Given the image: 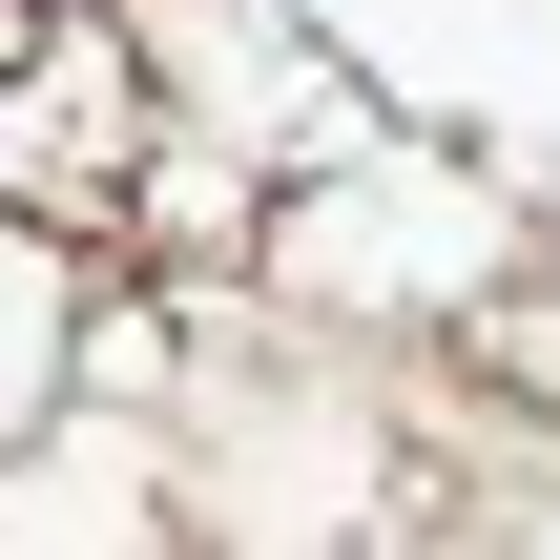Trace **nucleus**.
<instances>
[{
  "mask_svg": "<svg viewBox=\"0 0 560 560\" xmlns=\"http://www.w3.org/2000/svg\"><path fill=\"white\" fill-rule=\"evenodd\" d=\"M125 187H145V62H125V42L0 62V208H42V229H104Z\"/></svg>",
  "mask_w": 560,
  "mask_h": 560,
  "instance_id": "nucleus-1",
  "label": "nucleus"
}]
</instances>
